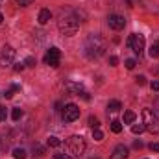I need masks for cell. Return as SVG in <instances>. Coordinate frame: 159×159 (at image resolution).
<instances>
[{
    "label": "cell",
    "instance_id": "obj_1",
    "mask_svg": "<svg viewBox=\"0 0 159 159\" xmlns=\"http://www.w3.org/2000/svg\"><path fill=\"white\" fill-rule=\"evenodd\" d=\"M106 39L104 37H100V35H89L87 41H85V44H83V52H85V56L89 57V59H98L100 56H104V52H106Z\"/></svg>",
    "mask_w": 159,
    "mask_h": 159
},
{
    "label": "cell",
    "instance_id": "obj_2",
    "mask_svg": "<svg viewBox=\"0 0 159 159\" xmlns=\"http://www.w3.org/2000/svg\"><path fill=\"white\" fill-rule=\"evenodd\" d=\"M57 28L63 35H76L80 30V20L74 13H63L57 20Z\"/></svg>",
    "mask_w": 159,
    "mask_h": 159
},
{
    "label": "cell",
    "instance_id": "obj_3",
    "mask_svg": "<svg viewBox=\"0 0 159 159\" xmlns=\"http://www.w3.org/2000/svg\"><path fill=\"white\" fill-rule=\"evenodd\" d=\"M143 124L150 133H159V117L152 109H143Z\"/></svg>",
    "mask_w": 159,
    "mask_h": 159
},
{
    "label": "cell",
    "instance_id": "obj_4",
    "mask_svg": "<svg viewBox=\"0 0 159 159\" xmlns=\"http://www.w3.org/2000/svg\"><path fill=\"white\" fill-rule=\"evenodd\" d=\"M67 146H69V150H70L72 156L80 157V156L85 152V139H83L81 135H72V137H69Z\"/></svg>",
    "mask_w": 159,
    "mask_h": 159
},
{
    "label": "cell",
    "instance_id": "obj_5",
    "mask_svg": "<svg viewBox=\"0 0 159 159\" xmlns=\"http://www.w3.org/2000/svg\"><path fill=\"white\" fill-rule=\"evenodd\" d=\"M128 46H129L137 56H141L143 50H144V35H141V34H131L129 39H128Z\"/></svg>",
    "mask_w": 159,
    "mask_h": 159
},
{
    "label": "cell",
    "instance_id": "obj_6",
    "mask_svg": "<svg viewBox=\"0 0 159 159\" xmlns=\"http://www.w3.org/2000/svg\"><path fill=\"white\" fill-rule=\"evenodd\" d=\"M61 117H63L65 122H74V120H78L80 119V107L76 104H67V106L63 107Z\"/></svg>",
    "mask_w": 159,
    "mask_h": 159
},
{
    "label": "cell",
    "instance_id": "obj_7",
    "mask_svg": "<svg viewBox=\"0 0 159 159\" xmlns=\"http://www.w3.org/2000/svg\"><path fill=\"white\" fill-rule=\"evenodd\" d=\"M13 59H15V48L6 44L0 52V67H9L13 63Z\"/></svg>",
    "mask_w": 159,
    "mask_h": 159
},
{
    "label": "cell",
    "instance_id": "obj_8",
    "mask_svg": "<svg viewBox=\"0 0 159 159\" xmlns=\"http://www.w3.org/2000/svg\"><path fill=\"white\" fill-rule=\"evenodd\" d=\"M59 61H61V50L56 48V46H52V48L46 52V56H44V63L50 65V67H57Z\"/></svg>",
    "mask_w": 159,
    "mask_h": 159
},
{
    "label": "cell",
    "instance_id": "obj_9",
    "mask_svg": "<svg viewBox=\"0 0 159 159\" xmlns=\"http://www.w3.org/2000/svg\"><path fill=\"white\" fill-rule=\"evenodd\" d=\"M107 24H109V28H113V30H122V28L126 26V20H124L122 15L113 13V15L107 17Z\"/></svg>",
    "mask_w": 159,
    "mask_h": 159
},
{
    "label": "cell",
    "instance_id": "obj_10",
    "mask_svg": "<svg viewBox=\"0 0 159 159\" xmlns=\"http://www.w3.org/2000/svg\"><path fill=\"white\" fill-rule=\"evenodd\" d=\"M65 91L70 94H80V93H83V87H81V83H76V81H67Z\"/></svg>",
    "mask_w": 159,
    "mask_h": 159
},
{
    "label": "cell",
    "instance_id": "obj_11",
    "mask_svg": "<svg viewBox=\"0 0 159 159\" xmlns=\"http://www.w3.org/2000/svg\"><path fill=\"white\" fill-rule=\"evenodd\" d=\"M126 157H128V148H126L124 144H119V146L115 148L111 159H126Z\"/></svg>",
    "mask_w": 159,
    "mask_h": 159
},
{
    "label": "cell",
    "instance_id": "obj_12",
    "mask_svg": "<svg viewBox=\"0 0 159 159\" xmlns=\"http://www.w3.org/2000/svg\"><path fill=\"white\" fill-rule=\"evenodd\" d=\"M119 109H122V104H120L119 100H109L107 102V111L109 113H117Z\"/></svg>",
    "mask_w": 159,
    "mask_h": 159
},
{
    "label": "cell",
    "instance_id": "obj_13",
    "mask_svg": "<svg viewBox=\"0 0 159 159\" xmlns=\"http://www.w3.org/2000/svg\"><path fill=\"white\" fill-rule=\"evenodd\" d=\"M50 19H52L50 9H41V13H39V24H46Z\"/></svg>",
    "mask_w": 159,
    "mask_h": 159
},
{
    "label": "cell",
    "instance_id": "obj_14",
    "mask_svg": "<svg viewBox=\"0 0 159 159\" xmlns=\"http://www.w3.org/2000/svg\"><path fill=\"white\" fill-rule=\"evenodd\" d=\"M148 54H150V57H159V41L156 43H152V46H150V50H148Z\"/></svg>",
    "mask_w": 159,
    "mask_h": 159
},
{
    "label": "cell",
    "instance_id": "obj_15",
    "mask_svg": "<svg viewBox=\"0 0 159 159\" xmlns=\"http://www.w3.org/2000/svg\"><path fill=\"white\" fill-rule=\"evenodd\" d=\"M135 119H137V117H135L133 111H126V113H124V124H133Z\"/></svg>",
    "mask_w": 159,
    "mask_h": 159
},
{
    "label": "cell",
    "instance_id": "obj_16",
    "mask_svg": "<svg viewBox=\"0 0 159 159\" xmlns=\"http://www.w3.org/2000/svg\"><path fill=\"white\" fill-rule=\"evenodd\" d=\"M13 157L15 159H26V150L24 148H13Z\"/></svg>",
    "mask_w": 159,
    "mask_h": 159
},
{
    "label": "cell",
    "instance_id": "obj_17",
    "mask_svg": "<svg viewBox=\"0 0 159 159\" xmlns=\"http://www.w3.org/2000/svg\"><path fill=\"white\" fill-rule=\"evenodd\" d=\"M111 131H113V133H120V131H122L120 120H113V122H111Z\"/></svg>",
    "mask_w": 159,
    "mask_h": 159
},
{
    "label": "cell",
    "instance_id": "obj_18",
    "mask_svg": "<svg viewBox=\"0 0 159 159\" xmlns=\"http://www.w3.org/2000/svg\"><path fill=\"white\" fill-rule=\"evenodd\" d=\"M20 117H22V109H19V107H13V111H11V119L15 120H20Z\"/></svg>",
    "mask_w": 159,
    "mask_h": 159
},
{
    "label": "cell",
    "instance_id": "obj_19",
    "mask_svg": "<svg viewBox=\"0 0 159 159\" xmlns=\"http://www.w3.org/2000/svg\"><path fill=\"white\" fill-rule=\"evenodd\" d=\"M143 129H144V124H133L131 126V133H135V135L143 133Z\"/></svg>",
    "mask_w": 159,
    "mask_h": 159
},
{
    "label": "cell",
    "instance_id": "obj_20",
    "mask_svg": "<svg viewBox=\"0 0 159 159\" xmlns=\"http://www.w3.org/2000/svg\"><path fill=\"white\" fill-rule=\"evenodd\" d=\"M59 144H61V141H59L57 137H54V135H52V137H48V146H54V148H57Z\"/></svg>",
    "mask_w": 159,
    "mask_h": 159
},
{
    "label": "cell",
    "instance_id": "obj_21",
    "mask_svg": "<svg viewBox=\"0 0 159 159\" xmlns=\"http://www.w3.org/2000/svg\"><path fill=\"white\" fill-rule=\"evenodd\" d=\"M89 126H91L93 129H98V126H100V120L96 119V117H89Z\"/></svg>",
    "mask_w": 159,
    "mask_h": 159
},
{
    "label": "cell",
    "instance_id": "obj_22",
    "mask_svg": "<svg viewBox=\"0 0 159 159\" xmlns=\"http://www.w3.org/2000/svg\"><path fill=\"white\" fill-rule=\"evenodd\" d=\"M15 91H20V85H13L9 91H6L4 96H6V98H13V93H15Z\"/></svg>",
    "mask_w": 159,
    "mask_h": 159
},
{
    "label": "cell",
    "instance_id": "obj_23",
    "mask_svg": "<svg viewBox=\"0 0 159 159\" xmlns=\"http://www.w3.org/2000/svg\"><path fill=\"white\" fill-rule=\"evenodd\" d=\"M93 137H94V141H102L104 139V133L100 129H93Z\"/></svg>",
    "mask_w": 159,
    "mask_h": 159
},
{
    "label": "cell",
    "instance_id": "obj_24",
    "mask_svg": "<svg viewBox=\"0 0 159 159\" xmlns=\"http://www.w3.org/2000/svg\"><path fill=\"white\" fill-rule=\"evenodd\" d=\"M6 119H7V109L4 106H0V122H4Z\"/></svg>",
    "mask_w": 159,
    "mask_h": 159
},
{
    "label": "cell",
    "instance_id": "obj_25",
    "mask_svg": "<svg viewBox=\"0 0 159 159\" xmlns=\"http://www.w3.org/2000/svg\"><path fill=\"white\" fill-rule=\"evenodd\" d=\"M135 65H137V61L135 59H126V69H135Z\"/></svg>",
    "mask_w": 159,
    "mask_h": 159
},
{
    "label": "cell",
    "instance_id": "obj_26",
    "mask_svg": "<svg viewBox=\"0 0 159 159\" xmlns=\"http://www.w3.org/2000/svg\"><path fill=\"white\" fill-rule=\"evenodd\" d=\"M34 152H37V156H43V154H44V148L39 146V144H35V146H34Z\"/></svg>",
    "mask_w": 159,
    "mask_h": 159
},
{
    "label": "cell",
    "instance_id": "obj_27",
    "mask_svg": "<svg viewBox=\"0 0 159 159\" xmlns=\"http://www.w3.org/2000/svg\"><path fill=\"white\" fill-rule=\"evenodd\" d=\"M24 65H26V67H34V65H35V59H34V57H26Z\"/></svg>",
    "mask_w": 159,
    "mask_h": 159
},
{
    "label": "cell",
    "instance_id": "obj_28",
    "mask_svg": "<svg viewBox=\"0 0 159 159\" xmlns=\"http://www.w3.org/2000/svg\"><path fill=\"white\" fill-rule=\"evenodd\" d=\"M109 63H111V67L119 65V57H117V56H111V57H109Z\"/></svg>",
    "mask_w": 159,
    "mask_h": 159
},
{
    "label": "cell",
    "instance_id": "obj_29",
    "mask_svg": "<svg viewBox=\"0 0 159 159\" xmlns=\"http://www.w3.org/2000/svg\"><path fill=\"white\" fill-rule=\"evenodd\" d=\"M15 2H17L19 6H30V4H32L34 0H15Z\"/></svg>",
    "mask_w": 159,
    "mask_h": 159
},
{
    "label": "cell",
    "instance_id": "obj_30",
    "mask_svg": "<svg viewBox=\"0 0 159 159\" xmlns=\"http://www.w3.org/2000/svg\"><path fill=\"white\" fill-rule=\"evenodd\" d=\"M54 159H72V157H70V156H67V154H56Z\"/></svg>",
    "mask_w": 159,
    "mask_h": 159
},
{
    "label": "cell",
    "instance_id": "obj_31",
    "mask_svg": "<svg viewBox=\"0 0 159 159\" xmlns=\"http://www.w3.org/2000/svg\"><path fill=\"white\" fill-rule=\"evenodd\" d=\"M150 87H152V91H159V81L157 80H154V81L150 83Z\"/></svg>",
    "mask_w": 159,
    "mask_h": 159
},
{
    "label": "cell",
    "instance_id": "obj_32",
    "mask_svg": "<svg viewBox=\"0 0 159 159\" xmlns=\"http://www.w3.org/2000/svg\"><path fill=\"white\" fill-rule=\"evenodd\" d=\"M150 150L152 152H159V143H152L150 144Z\"/></svg>",
    "mask_w": 159,
    "mask_h": 159
},
{
    "label": "cell",
    "instance_id": "obj_33",
    "mask_svg": "<svg viewBox=\"0 0 159 159\" xmlns=\"http://www.w3.org/2000/svg\"><path fill=\"white\" fill-rule=\"evenodd\" d=\"M137 83H139V85H144V83H146V78H144V76H137Z\"/></svg>",
    "mask_w": 159,
    "mask_h": 159
},
{
    "label": "cell",
    "instance_id": "obj_34",
    "mask_svg": "<svg viewBox=\"0 0 159 159\" xmlns=\"http://www.w3.org/2000/svg\"><path fill=\"white\" fill-rule=\"evenodd\" d=\"M22 69H24V65H22V63H17V65H15V70H17V72H19V70H22Z\"/></svg>",
    "mask_w": 159,
    "mask_h": 159
},
{
    "label": "cell",
    "instance_id": "obj_35",
    "mask_svg": "<svg viewBox=\"0 0 159 159\" xmlns=\"http://www.w3.org/2000/svg\"><path fill=\"white\" fill-rule=\"evenodd\" d=\"M133 146H135V148H143V143H141V141H135Z\"/></svg>",
    "mask_w": 159,
    "mask_h": 159
},
{
    "label": "cell",
    "instance_id": "obj_36",
    "mask_svg": "<svg viewBox=\"0 0 159 159\" xmlns=\"http://www.w3.org/2000/svg\"><path fill=\"white\" fill-rule=\"evenodd\" d=\"M2 20H4V17H2V13H0V24H2Z\"/></svg>",
    "mask_w": 159,
    "mask_h": 159
},
{
    "label": "cell",
    "instance_id": "obj_37",
    "mask_svg": "<svg viewBox=\"0 0 159 159\" xmlns=\"http://www.w3.org/2000/svg\"><path fill=\"white\" fill-rule=\"evenodd\" d=\"M0 2H2V0H0Z\"/></svg>",
    "mask_w": 159,
    "mask_h": 159
}]
</instances>
